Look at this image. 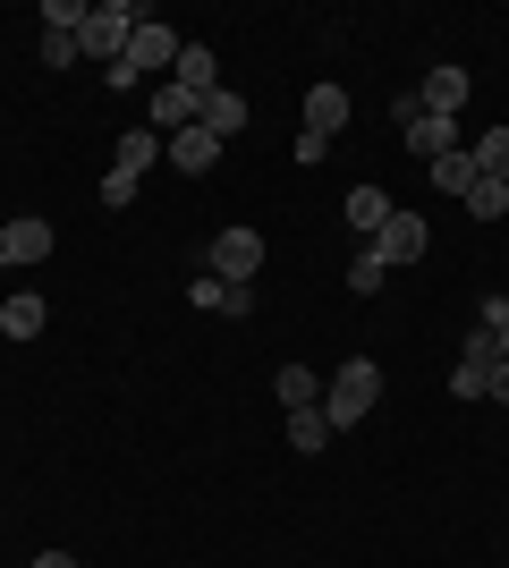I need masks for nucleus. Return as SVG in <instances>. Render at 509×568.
I'll list each match as a JSON object with an SVG mask.
<instances>
[{
    "label": "nucleus",
    "instance_id": "nucleus-1",
    "mask_svg": "<svg viewBox=\"0 0 509 568\" xmlns=\"http://www.w3.org/2000/svg\"><path fill=\"white\" fill-rule=\"evenodd\" d=\"M374 399H383V365H374V356H348V365L332 374V390H323V416H332V433L365 425V416H374Z\"/></svg>",
    "mask_w": 509,
    "mask_h": 568
},
{
    "label": "nucleus",
    "instance_id": "nucleus-2",
    "mask_svg": "<svg viewBox=\"0 0 509 568\" xmlns=\"http://www.w3.org/2000/svg\"><path fill=\"white\" fill-rule=\"evenodd\" d=\"M153 9H136V0H94L85 9V34H77V51H94V60H120L128 43H136V26H145Z\"/></svg>",
    "mask_w": 509,
    "mask_h": 568
},
{
    "label": "nucleus",
    "instance_id": "nucleus-3",
    "mask_svg": "<svg viewBox=\"0 0 509 568\" xmlns=\"http://www.w3.org/2000/svg\"><path fill=\"white\" fill-rule=\"evenodd\" d=\"M204 272L230 281V288H255V272H264V237H255V230H221L213 255H204Z\"/></svg>",
    "mask_w": 509,
    "mask_h": 568
},
{
    "label": "nucleus",
    "instance_id": "nucleus-4",
    "mask_svg": "<svg viewBox=\"0 0 509 568\" xmlns=\"http://www.w3.org/2000/svg\"><path fill=\"white\" fill-rule=\"evenodd\" d=\"M425 246H434L425 213H390L383 230H374V255H383V263H425Z\"/></svg>",
    "mask_w": 509,
    "mask_h": 568
},
{
    "label": "nucleus",
    "instance_id": "nucleus-5",
    "mask_svg": "<svg viewBox=\"0 0 509 568\" xmlns=\"http://www.w3.org/2000/svg\"><path fill=\"white\" fill-rule=\"evenodd\" d=\"M162 153H170V170H187V179H204V170L221 162V136L195 119V128H179V136H162Z\"/></svg>",
    "mask_w": 509,
    "mask_h": 568
},
{
    "label": "nucleus",
    "instance_id": "nucleus-6",
    "mask_svg": "<svg viewBox=\"0 0 509 568\" xmlns=\"http://www.w3.org/2000/svg\"><path fill=\"white\" fill-rule=\"evenodd\" d=\"M120 60H128V69H136V77H170V60H179V34L145 18V26H136V43H128Z\"/></svg>",
    "mask_w": 509,
    "mask_h": 568
},
{
    "label": "nucleus",
    "instance_id": "nucleus-7",
    "mask_svg": "<svg viewBox=\"0 0 509 568\" xmlns=\"http://www.w3.org/2000/svg\"><path fill=\"white\" fill-rule=\"evenodd\" d=\"M195 119H204V94H187V85H153V111H145L153 136H179V128H195Z\"/></svg>",
    "mask_w": 509,
    "mask_h": 568
},
{
    "label": "nucleus",
    "instance_id": "nucleus-8",
    "mask_svg": "<svg viewBox=\"0 0 509 568\" xmlns=\"http://www.w3.org/2000/svg\"><path fill=\"white\" fill-rule=\"evenodd\" d=\"M416 102H425L434 119H459L467 102H476V85H467V69H434L425 85H416Z\"/></svg>",
    "mask_w": 509,
    "mask_h": 568
},
{
    "label": "nucleus",
    "instance_id": "nucleus-9",
    "mask_svg": "<svg viewBox=\"0 0 509 568\" xmlns=\"http://www.w3.org/2000/svg\"><path fill=\"white\" fill-rule=\"evenodd\" d=\"M399 136H408V153H416V162H441V153H459V119H434V111H416L408 128H399Z\"/></svg>",
    "mask_w": 509,
    "mask_h": 568
},
{
    "label": "nucleus",
    "instance_id": "nucleus-10",
    "mask_svg": "<svg viewBox=\"0 0 509 568\" xmlns=\"http://www.w3.org/2000/svg\"><path fill=\"white\" fill-rule=\"evenodd\" d=\"M170 85L213 94V85H221V51H213V43H179V60H170Z\"/></svg>",
    "mask_w": 509,
    "mask_h": 568
},
{
    "label": "nucleus",
    "instance_id": "nucleus-11",
    "mask_svg": "<svg viewBox=\"0 0 509 568\" xmlns=\"http://www.w3.org/2000/svg\"><path fill=\"white\" fill-rule=\"evenodd\" d=\"M0 255H9V263H43L51 255V221L43 213H18L9 230H0Z\"/></svg>",
    "mask_w": 509,
    "mask_h": 568
},
{
    "label": "nucleus",
    "instance_id": "nucleus-12",
    "mask_svg": "<svg viewBox=\"0 0 509 568\" xmlns=\"http://www.w3.org/2000/svg\"><path fill=\"white\" fill-rule=\"evenodd\" d=\"M339 128H348V94H339L332 77H323L315 94H306V136H323V144H332Z\"/></svg>",
    "mask_w": 509,
    "mask_h": 568
},
{
    "label": "nucleus",
    "instance_id": "nucleus-13",
    "mask_svg": "<svg viewBox=\"0 0 509 568\" xmlns=\"http://www.w3.org/2000/svg\"><path fill=\"white\" fill-rule=\"evenodd\" d=\"M246 119H255V102H246V94H230V85H213V94H204V128H213L221 144L238 136Z\"/></svg>",
    "mask_w": 509,
    "mask_h": 568
},
{
    "label": "nucleus",
    "instance_id": "nucleus-14",
    "mask_svg": "<svg viewBox=\"0 0 509 568\" xmlns=\"http://www.w3.org/2000/svg\"><path fill=\"white\" fill-rule=\"evenodd\" d=\"M187 297H195L204 314H246V306H255V288H230V281H213V272H195Z\"/></svg>",
    "mask_w": 509,
    "mask_h": 568
},
{
    "label": "nucleus",
    "instance_id": "nucleus-15",
    "mask_svg": "<svg viewBox=\"0 0 509 568\" xmlns=\"http://www.w3.org/2000/svg\"><path fill=\"white\" fill-rule=\"evenodd\" d=\"M339 213H348V230H365V237H374L390 213H399V204H390L383 187H348V204H339Z\"/></svg>",
    "mask_w": 509,
    "mask_h": 568
},
{
    "label": "nucleus",
    "instance_id": "nucleus-16",
    "mask_svg": "<svg viewBox=\"0 0 509 568\" xmlns=\"http://www.w3.org/2000/svg\"><path fill=\"white\" fill-rule=\"evenodd\" d=\"M272 390H281V407H323V374H315V365H281Z\"/></svg>",
    "mask_w": 509,
    "mask_h": 568
},
{
    "label": "nucleus",
    "instance_id": "nucleus-17",
    "mask_svg": "<svg viewBox=\"0 0 509 568\" xmlns=\"http://www.w3.org/2000/svg\"><path fill=\"white\" fill-rule=\"evenodd\" d=\"M145 162H162V136H153V128H128L111 170H120V179H145Z\"/></svg>",
    "mask_w": 509,
    "mask_h": 568
},
{
    "label": "nucleus",
    "instance_id": "nucleus-18",
    "mask_svg": "<svg viewBox=\"0 0 509 568\" xmlns=\"http://www.w3.org/2000/svg\"><path fill=\"white\" fill-rule=\"evenodd\" d=\"M332 442V416L323 407H289V450H323Z\"/></svg>",
    "mask_w": 509,
    "mask_h": 568
},
{
    "label": "nucleus",
    "instance_id": "nucleus-19",
    "mask_svg": "<svg viewBox=\"0 0 509 568\" xmlns=\"http://www.w3.org/2000/svg\"><path fill=\"white\" fill-rule=\"evenodd\" d=\"M459 204H467L476 221H501V213H509V179H476V187H467Z\"/></svg>",
    "mask_w": 509,
    "mask_h": 568
},
{
    "label": "nucleus",
    "instance_id": "nucleus-20",
    "mask_svg": "<svg viewBox=\"0 0 509 568\" xmlns=\"http://www.w3.org/2000/svg\"><path fill=\"white\" fill-rule=\"evenodd\" d=\"M0 332H9V339H34V332H43V297H9V306H0Z\"/></svg>",
    "mask_w": 509,
    "mask_h": 568
},
{
    "label": "nucleus",
    "instance_id": "nucleus-21",
    "mask_svg": "<svg viewBox=\"0 0 509 568\" xmlns=\"http://www.w3.org/2000/svg\"><path fill=\"white\" fill-rule=\"evenodd\" d=\"M425 170H434L441 195H467V187H476V162H467V153H441V162H425Z\"/></svg>",
    "mask_w": 509,
    "mask_h": 568
},
{
    "label": "nucleus",
    "instance_id": "nucleus-22",
    "mask_svg": "<svg viewBox=\"0 0 509 568\" xmlns=\"http://www.w3.org/2000/svg\"><path fill=\"white\" fill-rule=\"evenodd\" d=\"M467 162H476V179H509V128H492V136L476 144Z\"/></svg>",
    "mask_w": 509,
    "mask_h": 568
},
{
    "label": "nucleus",
    "instance_id": "nucleus-23",
    "mask_svg": "<svg viewBox=\"0 0 509 568\" xmlns=\"http://www.w3.org/2000/svg\"><path fill=\"white\" fill-rule=\"evenodd\" d=\"M85 9L94 0H43V34H85Z\"/></svg>",
    "mask_w": 509,
    "mask_h": 568
},
{
    "label": "nucleus",
    "instance_id": "nucleus-24",
    "mask_svg": "<svg viewBox=\"0 0 509 568\" xmlns=\"http://www.w3.org/2000/svg\"><path fill=\"white\" fill-rule=\"evenodd\" d=\"M383 281H390V263L374 255V246H365V255L348 263V288H357V297H374V288H383Z\"/></svg>",
    "mask_w": 509,
    "mask_h": 568
},
{
    "label": "nucleus",
    "instance_id": "nucleus-25",
    "mask_svg": "<svg viewBox=\"0 0 509 568\" xmlns=\"http://www.w3.org/2000/svg\"><path fill=\"white\" fill-rule=\"evenodd\" d=\"M450 390L459 399H492V365H450Z\"/></svg>",
    "mask_w": 509,
    "mask_h": 568
},
{
    "label": "nucleus",
    "instance_id": "nucleus-26",
    "mask_svg": "<svg viewBox=\"0 0 509 568\" xmlns=\"http://www.w3.org/2000/svg\"><path fill=\"white\" fill-rule=\"evenodd\" d=\"M102 204H111V213H128V204H136V179H120V170H111V179H102Z\"/></svg>",
    "mask_w": 509,
    "mask_h": 568
},
{
    "label": "nucleus",
    "instance_id": "nucleus-27",
    "mask_svg": "<svg viewBox=\"0 0 509 568\" xmlns=\"http://www.w3.org/2000/svg\"><path fill=\"white\" fill-rule=\"evenodd\" d=\"M43 60H51V69H69V60H85V51H77V34H43Z\"/></svg>",
    "mask_w": 509,
    "mask_h": 568
},
{
    "label": "nucleus",
    "instance_id": "nucleus-28",
    "mask_svg": "<svg viewBox=\"0 0 509 568\" xmlns=\"http://www.w3.org/2000/svg\"><path fill=\"white\" fill-rule=\"evenodd\" d=\"M476 323H485V332H509V297H476Z\"/></svg>",
    "mask_w": 509,
    "mask_h": 568
},
{
    "label": "nucleus",
    "instance_id": "nucleus-29",
    "mask_svg": "<svg viewBox=\"0 0 509 568\" xmlns=\"http://www.w3.org/2000/svg\"><path fill=\"white\" fill-rule=\"evenodd\" d=\"M492 399L509 407V356H501V365H492Z\"/></svg>",
    "mask_w": 509,
    "mask_h": 568
},
{
    "label": "nucleus",
    "instance_id": "nucleus-30",
    "mask_svg": "<svg viewBox=\"0 0 509 568\" xmlns=\"http://www.w3.org/2000/svg\"><path fill=\"white\" fill-rule=\"evenodd\" d=\"M34 568H77V560H69V551H43V560H34Z\"/></svg>",
    "mask_w": 509,
    "mask_h": 568
},
{
    "label": "nucleus",
    "instance_id": "nucleus-31",
    "mask_svg": "<svg viewBox=\"0 0 509 568\" xmlns=\"http://www.w3.org/2000/svg\"><path fill=\"white\" fill-rule=\"evenodd\" d=\"M0 272H18V263H9V255H0Z\"/></svg>",
    "mask_w": 509,
    "mask_h": 568
},
{
    "label": "nucleus",
    "instance_id": "nucleus-32",
    "mask_svg": "<svg viewBox=\"0 0 509 568\" xmlns=\"http://www.w3.org/2000/svg\"><path fill=\"white\" fill-rule=\"evenodd\" d=\"M501 356H509V332H501Z\"/></svg>",
    "mask_w": 509,
    "mask_h": 568
},
{
    "label": "nucleus",
    "instance_id": "nucleus-33",
    "mask_svg": "<svg viewBox=\"0 0 509 568\" xmlns=\"http://www.w3.org/2000/svg\"><path fill=\"white\" fill-rule=\"evenodd\" d=\"M0 339H9V332H0Z\"/></svg>",
    "mask_w": 509,
    "mask_h": 568
}]
</instances>
